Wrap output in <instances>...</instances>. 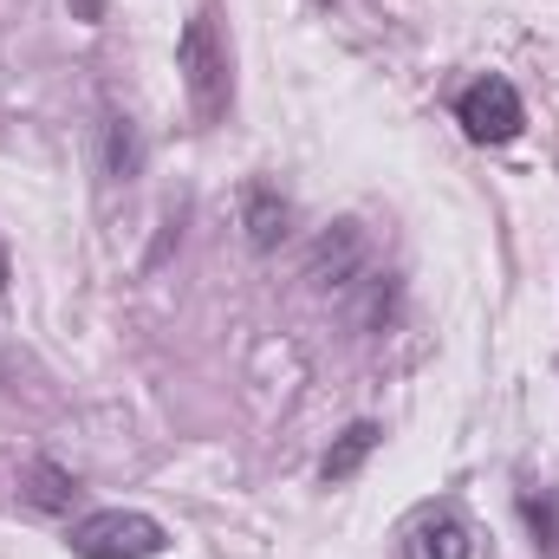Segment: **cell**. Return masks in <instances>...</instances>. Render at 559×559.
I'll use <instances>...</instances> for the list:
<instances>
[{
    "label": "cell",
    "mask_w": 559,
    "mask_h": 559,
    "mask_svg": "<svg viewBox=\"0 0 559 559\" xmlns=\"http://www.w3.org/2000/svg\"><path fill=\"white\" fill-rule=\"evenodd\" d=\"M176 72H182V92H189L195 118H202V124H215V118L228 111L235 79H228V46H222V33H215V20H209V13H189V20H182Z\"/></svg>",
    "instance_id": "cell-1"
},
{
    "label": "cell",
    "mask_w": 559,
    "mask_h": 559,
    "mask_svg": "<svg viewBox=\"0 0 559 559\" xmlns=\"http://www.w3.org/2000/svg\"><path fill=\"white\" fill-rule=\"evenodd\" d=\"M169 547L163 521H150L138 508H98L85 521H72V554L79 559H156Z\"/></svg>",
    "instance_id": "cell-2"
},
{
    "label": "cell",
    "mask_w": 559,
    "mask_h": 559,
    "mask_svg": "<svg viewBox=\"0 0 559 559\" xmlns=\"http://www.w3.org/2000/svg\"><path fill=\"white\" fill-rule=\"evenodd\" d=\"M455 118L475 143H514L521 124H527V105L508 79H475L462 98H455Z\"/></svg>",
    "instance_id": "cell-3"
},
{
    "label": "cell",
    "mask_w": 559,
    "mask_h": 559,
    "mask_svg": "<svg viewBox=\"0 0 559 559\" xmlns=\"http://www.w3.org/2000/svg\"><path fill=\"white\" fill-rule=\"evenodd\" d=\"M404 559H468V527L455 514H417L404 534Z\"/></svg>",
    "instance_id": "cell-4"
},
{
    "label": "cell",
    "mask_w": 559,
    "mask_h": 559,
    "mask_svg": "<svg viewBox=\"0 0 559 559\" xmlns=\"http://www.w3.org/2000/svg\"><path fill=\"white\" fill-rule=\"evenodd\" d=\"M105 163H111L118 182H131L143 169V143H138V131H131V118H105Z\"/></svg>",
    "instance_id": "cell-5"
},
{
    "label": "cell",
    "mask_w": 559,
    "mask_h": 559,
    "mask_svg": "<svg viewBox=\"0 0 559 559\" xmlns=\"http://www.w3.org/2000/svg\"><path fill=\"white\" fill-rule=\"evenodd\" d=\"M521 514H527V527H534V540L559 554V488H540V495H521Z\"/></svg>",
    "instance_id": "cell-6"
},
{
    "label": "cell",
    "mask_w": 559,
    "mask_h": 559,
    "mask_svg": "<svg viewBox=\"0 0 559 559\" xmlns=\"http://www.w3.org/2000/svg\"><path fill=\"white\" fill-rule=\"evenodd\" d=\"M371 442H378V429H371V423H352V429H345V442L325 455V481H345V475L371 455Z\"/></svg>",
    "instance_id": "cell-7"
},
{
    "label": "cell",
    "mask_w": 559,
    "mask_h": 559,
    "mask_svg": "<svg viewBox=\"0 0 559 559\" xmlns=\"http://www.w3.org/2000/svg\"><path fill=\"white\" fill-rule=\"evenodd\" d=\"M254 248H274V235H286V202H274L267 189H254Z\"/></svg>",
    "instance_id": "cell-8"
},
{
    "label": "cell",
    "mask_w": 559,
    "mask_h": 559,
    "mask_svg": "<svg viewBox=\"0 0 559 559\" xmlns=\"http://www.w3.org/2000/svg\"><path fill=\"white\" fill-rule=\"evenodd\" d=\"M33 481H39V488H33V501H39V508H66V501H72V481H66L59 468H46V462H39V468H33Z\"/></svg>",
    "instance_id": "cell-9"
},
{
    "label": "cell",
    "mask_w": 559,
    "mask_h": 559,
    "mask_svg": "<svg viewBox=\"0 0 559 559\" xmlns=\"http://www.w3.org/2000/svg\"><path fill=\"white\" fill-rule=\"evenodd\" d=\"M7 280H13V267H7V248H0V293H7Z\"/></svg>",
    "instance_id": "cell-10"
}]
</instances>
